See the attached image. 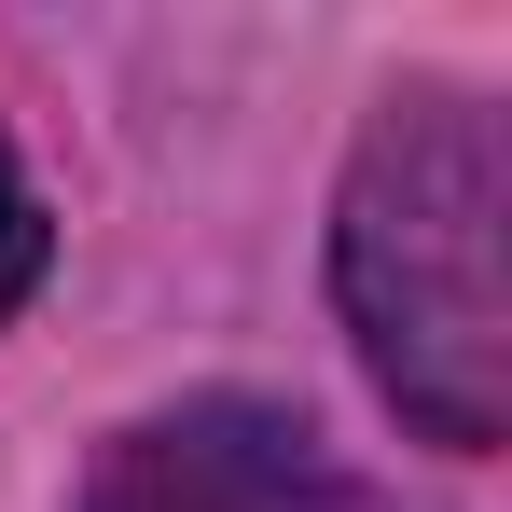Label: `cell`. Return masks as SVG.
Returning a JSON list of instances; mask_svg holds the SVG:
<instances>
[{"instance_id":"1","label":"cell","mask_w":512,"mask_h":512,"mask_svg":"<svg viewBox=\"0 0 512 512\" xmlns=\"http://www.w3.org/2000/svg\"><path fill=\"white\" fill-rule=\"evenodd\" d=\"M499 208H512V167H499V111L471 84H416L374 111L360 167H346V208H333V291H346V333L374 360V388L485 457L512 416V291H499Z\"/></svg>"},{"instance_id":"2","label":"cell","mask_w":512,"mask_h":512,"mask_svg":"<svg viewBox=\"0 0 512 512\" xmlns=\"http://www.w3.org/2000/svg\"><path fill=\"white\" fill-rule=\"evenodd\" d=\"M305 499V429L250 416V402H208V416H167L111 457L97 512H291Z\"/></svg>"},{"instance_id":"3","label":"cell","mask_w":512,"mask_h":512,"mask_svg":"<svg viewBox=\"0 0 512 512\" xmlns=\"http://www.w3.org/2000/svg\"><path fill=\"white\" fill-rule=\"evenodd\" d=\"M28 277H42V194H28L14 153H0V319L28 305Z\"/></svg>"}]
</instances>
